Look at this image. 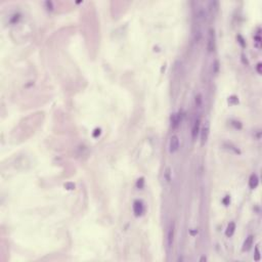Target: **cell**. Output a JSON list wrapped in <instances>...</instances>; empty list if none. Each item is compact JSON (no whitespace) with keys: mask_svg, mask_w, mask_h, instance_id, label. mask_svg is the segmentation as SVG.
<instances>
[{"mask_svg":"<svg viewBox=\"0 0 262 262\" xmlns=\"http://www.w3.org/2000/svg\"><path fill=\"white\" fill-rule=\"evenodd\" d=\"M209 132H210L209 122H206L204 127L202 128V133H201V144L202 145H204V144L207 143L208 137H209Z\"/></svg>","mask_w":262,"mask_h":262,"instance_id":"obj_1","label":"cell"},{"mask_svg":"<svg viewBox=\"0 0 262 262\" xmlns=\"http://www.w3.org/2000/svg\"><path fill=\"white\" fill-rule=\"evenodd\" d=\"M179 148V139L176 135H173L170 138V143H169V150L171 154H174L178 151Z\"/></svg>","mask_w":262,"mask_h":262,"instance_id":"obj_2","label":"cell"},{"mask_svg":"<svg viewBox=\"0 0 262 262\" xmlns=\"http://www.w3.org/2000/svg\"><path fill=\"white\" fill-rule=\"evenodd\" d=\"M144 211V207L143 202L140 201H135L133 203V212H134L135 216H140Z\"/></svg>","mask_w":262,"mask_h":262,"instance_id":"obj_3","label":"cell"},{"mask_svg":"<svg viewBox=\"0 0 262 262\" xmlns=\"http://www.w3.org/2000/svg\"><path fill=\"white\" fill-rule=\"evenodd\" d=\"M208 51L211 52L214 50L215 48V35H214V31L212 29H210L209 31V38H208Z\"/></svg>","mask_w":262,"mask_h":262,"instance_id":"obj_4","label":"cell"},{"mask_svg":"<svg viewBox=\"0 0 262 262\" xmlns=\"http://www.w3.org/2000/svg\"><path fill=\"white\" fill-rule=\"evenodd\" d=\"M199 130H200V119L198 118V119H196V121H195V123H194V126H193V130H192L193 139L197 138V135H198V133H199Z\"/></svg>","mask_w":262,"mask_h":262,"instance_id":"obj_5","label":"cell"},{"mask_svg":"<svg viewBox=\"0 0 262 262\" xmlns=\"http://www.w3.org/2000/svg\"><path fill=\"white\" fill-rule=\"evenodd\" d=\"M173 240H174V225L172 224L168 232V247H172Z\"/></svg>","mask_w":262,"mask_h":262,"instance_id":"obj_6","label":"cell"},{"mask_svg":"<svg viewBox=\"0 0 262 262\" xmlns=\"http://www.w3.org/2000/svg\"><path fill=\"white\" fill-rule=\"evenodd\" d=\"M234 230H236V224H234V222H230L229 224H228L227 228H226V232H225V234L226 237H232V234H234Z\"/></svg>","mask_w":262,"mask_h":262,"instance_id":"obj_7","label":"cell"},{"mask_svg":"<svg viewBox=\"0 0 262 262\" xmlns=\"http://www.w3.org/2000/svg\"><path fill=\"white\" fill-rule=\"evenodd\" d=\"M252 245H253V236H249L247 239H246L245 243H244L243 250L244 251H248L251 247H252Z\"/></svg>","mask_w":262,"mask_h":262,"instance_id":"obj_8","label":"cell"},{"mask_svg":"<svg viewBox=\"0 0 262 262\" xmlns=\"http://www.w3.org/2000/svg\"><path fill=\"white\" fill-rule=\"evenodd\" d=\"M249 185L251 188H255L257 185H258V177H257L256 174L251 175L250 180H249Z\"/></svg>","mask_w":262,"mask_h":262,"instance_id":"obj_9","label":"cell"},{"mask_svg":"<svg viewBox=\"0 0 262 262\" xmlns=\"http://www.w3.org/2000/svg\"><path fill=\"white\" fill-rule=\"evenodd\" d=\"M171 122H172V126L173 127H177V125L179 124V118L177 115H173V117L171 118Z\"/></svg>","mask_w":262,"mask_h":262,"instance_id":"obj_10","label":"cell"},{"mask_svg":"<svg viewBox=\"0 0 262 262\" xmlns=\"http://www.w3.org/2000/svg\"><path fill=\"white\" fill-rule=\"evenodd\" d=\"M143 184H144L143 178H140V179H138V181H137L136 185H137V187H138V188H143Z\"/></svg>","mask_w":262,"mask_h":262,"instance_id":"obj_11","label":"cell"},{"mask_svg":"<svg viewBox=\"0 0 262 262\" xmlns=\"http://www.w3.org/2000/svg\"><path fill=\"white\" fill-rule=\"evenodd\" d=\"M260 259V256H259V251L258 248H256V260H259Z\"/></svg>","mask_w":262,"mask_h":262,"instance_id":"obj_12","label":"cell"},{"mask_svg":"<svg viewBox=\"0 0 262 262\" xmlns=\"http://www.w3.org/2000/svg\"><path fill=\"white\" fill-rule=\"evenodd\" d=\"M260 67H261V64H258V67H257V70H258V73H261V71H260Z\"/></svg>","mask_w":262,"mask_h":262,"instance_id":"obj_13","label":"cell"}]
</instances>
